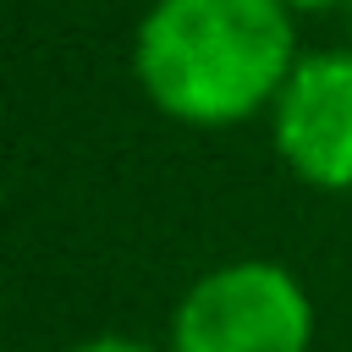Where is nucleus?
Returning a JSON list of instances; mask_svg holds the SVG:
<instances>
[{
  "instance_id": "obj_5",
  "label": "nucleus",
  "mask_w": 352,
  "mask_h": 352,
  "mask_svg": "<svg viewBox=\"0 0 352 352\" xmlns=\"http://www.w3.org/2000/svg\"><path fill=\"white\" fill-rule=\"evenodd\" d=\"M292 16H324V11H346L352 0H280Z\"/></svg>"
},
{
  "instance_id": "obj_6",
  "label": "nucleus",
  "mask_w": 352,
  "mask_h": 352,
  "mask_svg": "<svg viewBox=\"0 0 352 352\" xmlns=\"http://www.w3.org/2000/svg\"><path fill=\"white\" fill-rule=\"evenodd\" d=\"M346 22H352V6H346Z\"/></svg>"
},
{
  "instance_id": "obj_2",
  "label": "nucleus",
  "mask_w": 352,
  "mask_h": 352,
  "mask_svg": "<svg viewBox=\"0 0 352 352\" xmlns=\"http://www.w3.org/2000/svg\"><path fill=\"white\" fill-rule=\"evenodd\" d=\"M170 352H314V297L275 258H231L204 270L176 314Z\"/></svg>"
},
{
  "instance_id": "obj_3",
  "label": "nucleus",
  "mask_w": 352,
  "mask_h": 352,
  "mask_svg": "<svg viewBox=\"0 0 352 352\" xmlns=\"http://www.w3.org/2000/svg\"><path fill=\"white\" fill-rule=\"evenodd\" d=\"M280 165L314 192H352V50H308L270 104Z\"/></svg>"
},
{
  "instance_id": "obj_4",
  "label": "nucleus",
  "mask_w": 352,
  "mask_h": 352,
  "mask_svg": "<svg viewBox=\"0 0 352 352\" xmlns=\"http://www.w3.org/2000/svg\"><path fill=\"white\" fill-rule=\"evenodd\" d=\"M66 352H170V346H148V341H132V336H88Z\"/></svg>"
},
{
  "instance_id": "obj_1",
  "label": "nucleus",
  "mask_w": 352,
  "mask_h": 352,
  "mask_svg": "<svg viewBox=\"0 0 352 352\" xmlns=\"http://www.w3.org/2000/svg\"><path fill=\"white\" fill-rule=\"evenodd\" d=\"M297 60V16L280 0H148L132 33L143 99L204 132L270 116Z\"/></svg>"
}]
</instances>
